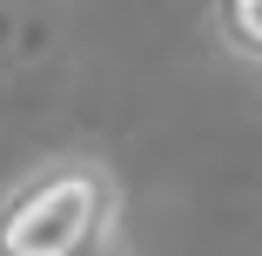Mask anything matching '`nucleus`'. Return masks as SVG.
Segmentation results:
<instances>
[{"instance_id": "obj_1", "label": "nucleus", "mask_w": 262, "mask_h": 256, "mask_svg": "<svg viewBox=\"0 0 262 256\" xmlns=\"http://www.w3.org/2000/svg\"><path fill=\"white\" fill-rule=\"evenodd\" d=\"M121 249V175L115 162L68 148L34 162L0 195V256H115Z\"/></svg>"}, {"instance_id": "obj_2", "label": "nucleus", "mask_w": 262, "mask_h": 256, "mask_svg": "<svg viewBox=\"0 0 262 256\" xmlns=\"http://www.w3.org/2000/svg\"><path fill=\"white\" fill-rule=\"evenodd\" d=\"M208 21H215L222 54L262 68V0H208Z\"/></svg>"}]
</instances>
